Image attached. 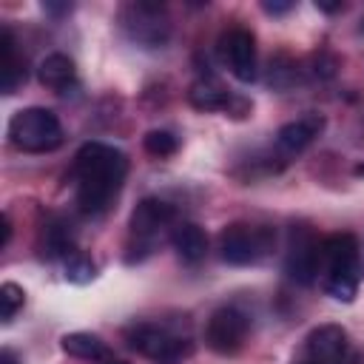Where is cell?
<instances>
[{
	"instance_id": "cell-1",
	"label": "cell",
	"mask_w": 364,
	"mask_h": 364,
	"mask_svg": "<svg viewBox=\"0 0 364 364\" xmlns=\"http://www.w3.org/2000/svg\"><path fill=\"white\" fill-rule=\"evenodd\" d=\"M128 173V156L105 142H85L71 162L74 202L82 213H102L117 199Z\"/></svg>"
},
{
	"instance_id": "cell-2",
	"label": "cell",
	"mask_w": 364,
	"mask_h": 364,
	"mask_svg": "<svg viewBox=\"0 0 364 364\" xmlns=\"http://www.w3.org/2000/svg\"><path fill=\"white\" fill-rule=\"evenodd\" d=\"M364 276V262H361V247L353 233H333L321 239V264H318V279L321 287L330 299L336 301H353L358 293Z\"/></svg>"
},
{
	"instance_id": "cell-3",
	"label": "cell",
	"mask_w": 364,
	"mask_h": 364,
	"mask_svg": "<svg viewBox=\"0 0 364 364\" xmlns=\"http://www.w3.org/2000/svg\"><path fill=\"white\" fill-rule=\"evenodd\" d=\"M6 134H9V142L26 154H48V151L60 148L65 139L60 117L51 108H40V105L20 108L9 119Z\"/></svg>"
},
{
	"instance_id": "cell-4",
	"label": "cell",
	"mask_w": 364,
	"mask_h": 364,
	"mask_svg": "<svg viewBox=\"0 0 364 364\" xmlns=\"http://www.w3.org/2000/svg\"><path fill=\"white\" fill-rule=\"evenodd\" d=\"M276 245V233L267 225H253V222H230L222 228L216 247L222 262L245 267L262 262Z\"/></svg>"
},
{
	"instance_id": "cell-5",
	"label": "cell",
	"mask_w": 364,
	"mask_h": 364,
	"mask_svg": "<svg viewBox=\"0 0 364 364\" xmlns=\"http://www.w3.org/2000/svg\"><path fill=\"white\" fill-rule=\"evenodd\" d=\"M119 26L131 43L139 48H162L171 37V23L162 3L136 0L119 9Z\"/></svg>"
},
{
	"instance_id": "cell-6",
	"label": "cell",
	"mask_w": 364,
	"mask_h": 364,
	"mask_svg": "<svg viewBox=\"0 0 364 364\" xmlns=\"http://www.w3.org/2000/svg\"><path fill=\"white\" fill-rule=\"evenodd\" d=\"M293 364H364L350 344L341 324H321L307 333L304 347Z\"/></svg>"
},
{
	"instance_id": "cell-7",
	"label": "cell",
	"mask_w": 364,
	"mask_h": 364,
	"mask_svg": "<svg viewBox=\"0 0 364 364\" xmlns=\"http://www.w3.org/2000/svg\"><path fill=\"white\" fill-rule=\"evenodd\" d=\"M247 333H250V316L236 304H225L216 307L205 321V347L213 350L216 355H233L245 347Z\"/></svg>"
},
{
	"instance_id": "cell-8",
	"label": "cell",
	"mask_w": 364,
	"mask_h": 364,
	"mask_svg": "<svg viewBox=\"0 0 364 364\" xmlns=\"http://www.w3.org/2000/svg\"><path fill=\"white\" fill-rule=\"evenodd\" d=\"M125 338L139 355L162 361V364L179 361L185 355H191V350H193V344L188 338H182V336H176L159 324H131L125 330Z\"/></svg>"
},
{
	"instance_id": "cell-9",
	"label": "cell",
	"mask_w": 364,
	"mask_h": 364,
	"mask_svg": "<svg viewBox=\"0 0 364 364\" xmlns=\"http://www.w3.org/2000/svg\"><path fill=\"white\" fill-rule=\"evenodd\" d=\"M176 219V210L173 205H168L165 199L159 196H145L142 202H136V208L131 210V239L139 245V247H154L156 239H162V233L173 225Z\"/></svg>"
},
{
	"instance_id": "cell-10",
	"label": "cell",
	"mask_w": 364,
	"mask_h": 364,
	"mask_svg": "<svg viewBox=\"0 0 364 364\" xmlns=\"http://www.w3.org/2000/svg\"><path fill=\"white\" fill-rule=\"evenodd\" d=\"M216 51H219V60L225 63V68L239 82H253L256 80V37L247 28L233 26V28L222 31Z\"/></svg>"
},
{
	"instance_id": "cell-11",
	"label": "cell",
	"mask_w": 364,
	"mask_h": 364,
	"mask_svg": "<svg viewBox=\"0 0 364 364\" xmlns=\"http://www.w3.org/2000/svg\"><path fill=\"white\" fill-rule=\"evenodd\" d=\"M318 264H321V242L307 230L299 228L290 236V247L284 256V270L293 282L310 284L318 279Z\"/></svg>"
},
{
	"instance_id": "cell-12",
	"label": "cell",
	"mask_w": 364,
	"mask_h": 364,
	"mask_svg": "<svg viewBox=\"0 0 364 364\" xmlns=\"http://www.w3.org/2000/svg\"><path fill=\"white\" fill-rule=\"evenodd\" d=\"M321 131H324V117L318 111H307L299 119L284 122L276 131V145H273L276 148V156L284 159V162L293 159V156H299L307 145H313L321 136Z\"/></svg>"
},
{
	"instance_id": "cell-13",
	"label": "cell",
	"mask_w": 364,
	"mask_h": 364,
	"mask_svg": "<svg viewBox=\"0 0 364 364\" xmlns=\"http://www.w3.org/2000/svg\"><path fill=\"white\" fill-rule=\"evenodd\" d=\"M26 77H28L26 60L17 54L14 34L3 26L0 28V88H3V94H14L26 82Z\"/></svg>"
},
{
	"instance_id": "cell-14",
	"label": "cell",
	"mask_w": 364,
	"mask_h": 364,
	"mask_svg": "<svg viewBox=\"0 0 364 364\" xmlns=\"http://www.w3.org/2000/svg\"><path fill=\"white\" fill-rule=\"evenodd\" d=\"M37 80L57 91V94H65L68 88L77 85V68H74V60L65 57V54H48L37 63Z\"/></svg>"
},
{
	"instance_id": "cell-15",
	"label": "cell",
	"mask_w": 364,
	"mask_h": 364,
	"mask_svg": "<svg viewBox=\"0 0 364 364\" xmlns=\"http://www.w3.org/2000/svg\"><path fill=\"white\" fill-rule=\"evenodd\" d=\"M233 91H228L216 77H199L191 88H188V102L196 108V111H225L230 108L233 102Z\"/></svg>"
},
{
	"instance_id": "cell-16",
	"label": "cell",
	"mask_w": 364,
	"mask_h": 364,
	"mask_svg": "<svg viewBox=\"0 0 364 364\" xmlns=\"http://www.w3.org/2000/svg\"><path fill=\"white\" fill-rule=\"evenodd\" d=\"M171 245L176 250V256L185 262V264H199L205 256H208V236L199 225L193 222H179L173 225V233H171Z\"/></svg>"
},
{
	"instance_id": "cell-17",
	"label": "cell",
	"mask_w": 364,
	"mask_h": 364,
	"mask_svg": "<svg viewBox=\"0 0 364 364\" xmlns=\"http://www.w3.org/2000/svg\"><path fill=\"white\" fill-rule=\"evenodd\" d=\"M63 350L74 358H82V361H97V364H105L114 353L105 347V341L94 333H68L63 336Z\"/></svg>"
},
{
	"instance_id": "cell-18",
	"label": "cell",
	"mask_w": 364,
	"mask_h": 364,
	"mask_svg": "<svg viewBox=\"0 0 364 364\" xmlns=\"http://www.w3.org/2000/svg\"><path fill=\"white\" fill-rule=\"evenodd\" d=\"M71 250H77L71 245V230L65 222H51L43 228V253L51 256H68Z\"/></svg>"
},
{
	"instance_id": "cell-19",
	"label": "cell",
	"mask_w": 364,
	"mask_h": 364,
	"mask_svg": "<svg viewBox=\"0 0 364 364\" xmlns=\"http://www.w3.org/2000/svg\"><path fill=\"white\" fill-rule=\"evenodd\" d=\"M97 276V264L88 253L82 250H71L65 256V279L74 282V284H88L91 279Z\"/></svg>"
},
{
	"instance_id": "cell-20",
	"label": "cell",
	"mask_w": 364,
	"mask_h": 364,
	"mask_svg": "<svg viewBox=\"0 0 364 364\" xmlns=\"http://www.w3.org/2000/svg\"><path fill=\"white\" fill-rule=\"evenodd\" d=\"M142 148H145L151 156L165 159V156H173V154H176L179 142H176V136H173L171 131H165V128H154V131H148V134L142 136Z\"/></svg>"
},
{
	"instance_id": "cell-21",
	"label": "cell",
	"mask_w": 364,
	"mask_h": 364,
	"mask_svg": "<svg viewBox=\"0 0 364 364\" xmlns=\"http://www.w3.org/2000/svg\"><path fill=\"white\" fill-rule=\"evenodd\" d=\"M23 304H26L23 287L14 284V282H3V284H0V318L9 324V321L17 316V310H20Z\"/></svg>"
},
{
	"instance_id": "cell-22",
	"label": "cell",
	"mask_w": 364,
	"mask_h": 364,
	"mask_svg": "<svg viewBox=\"0 0 364 364\" xmlns=\"http://www.w3.org/2000/svg\"><path fill=\"white\" fill-rule=\"evenodd\" d=\"M296 80H299V68H296L293 60H287V57H276V60H270L267 82H270L273 88H290Z\"/></svg>"
},
{
	"instance_id": "cell-23",
	"label": "cell",
	"mask_w": 364,
	"mask_h": 364,
	"mask_svg": "<svg viewBox=\"0 0 364 364\" xmlns=\"http://www.w3.org/2000/svg\"><path fill=\"white\" fill-rule=\"evenodd\" d=\"M262 9H264L267 14H287V11L293 9V3H290V0H282V3H276V0H264Z\"/></svg>"
},
{
	"instance_id": "cell-24",
	"label": "cell",
	"mask_w": 364,
	"mask_h": 364,
	"mask_svg": "<svg viewBox=\"0 0 364 364\" xmlns=\"http://www.w3.org/2000/svg\"><path fill=\"white\" fill-rule=\"evenodd\" d=\"M43 9L51 11V14H68L71 11V3H43Z\"/></svg>"
},
{
	"instance_id": "cell-25",
	"label": "cell",
	"mask_w": 364,
	"mask_h": 364,
	"mask_svg": "<svg viewBox=\"0 0 364 364\" xmlns=\"http://www.w3.org/2000/svg\"><path fill=\"white\" fill-rule=\"evenodd\" d=\"M11 239V222H9V213H3V239H0V247H6Z\"/></svg>"
},
{
	"instance_id": "cell-26",
	"label": "cell",
	"mask_w": 364,
	"mask_h": 364,
	"mask_svg": "<svg viewBox=\"0 0 364 364\" xmlns=\"http://www.w3.org/2000/svg\"><path fill=\"white\" fill-rule=\"evenodd\" d=\"M0 364H20V358L14 355V350H0Z\"/></svg>"
},
{
	"instance_id": "cell-27",
	"label": "cell",
	"mask_w": 364,
	"mask_h": 364,
	"mask_svg": "<svg viewBox=\"0 0 364 364\" xmlns=\"http://www.w3.org/2000/svg\"><path fill=\"white\" fill-rule=\"evenodd\" d=\"M316 9H321V11H341L344 3H316Z\"/></svg>"
},
{
	"instance_id": "cell-28",
	"label": "cell",
	"mask_w": 364,
	"mask_h": 364,
	"mask_svg": "<svg viewBox=\"0 0 364 364\" xmlns=\"http://www.w3.org/2000/svg\"><path fill=\"white\" fill-rule=\"evenodd\" d=\"M105 364H128V361H122V358H117V355H111Z\"/></svg>"
}]
</instances>
